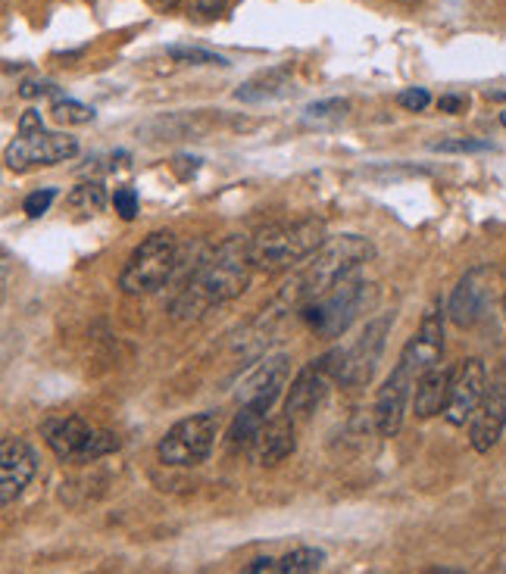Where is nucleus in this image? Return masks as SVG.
Here are the masks:
<instances>
[{
  "instance_id": "obj_1",
  "label": "nucleus",
  "mask_w": 506,
  "mask_h": 574,
  "mask_svg": "<svg viewBox=\"0 0 506 574\" xmlns=\"http://www.w3.org/2000/svg\"><path fill=\"white\" fill-rule=\"evenodd\" d=\"M253 275L251 238L232 234L226 238L213 253H207L195 268L191 278L182 285L173 300V319L176 322H197L213 307H222L234 297H241Z\"/></svg>"
},
{
  "instance_id": "obj_2",
  "label": "nucleus",
  "mask_w": 506,
  "mask_h": 574,
  "mask_svg": "<svg viewBox=\"0 0 506 574\" xmlns=\"http://www.w3.org/2000/svg\"><path fill=\"white\" fill-rule=\"evenodd\" d=\"M326 222L322 219H300V222H278L266 225L251 238L253 268L275 275L288 272L297 263H307L326 247Z\"/></svg>"
},
{
  "instance_id": "obj_3",
  "label": "nucleus",
  "mask_w": 506,
  "mask_h": 574,
  "mask_svg": "<svg viewBox=\"0 0 506 574\" xmlns=\"http://www.w3.org/2000/svg\"><path fill=\"white\" fill-rule=\"evenodd\" d=\"M78 154V141L73 134H59L47 132L44 122H41V113L35 110H25L20 115V129H16V137L10 141L7 147V166L13 173H29L35 166H57V163H66Z\"/></svg>"
},
{
  "instance_id": "obj_4",
  "label": "nucleus",
  "mask_w": 506,
  "mask_h": 574,
  "mask_svg": "<svg viewBox=\"0 0 506 574\" xmlns=\"http://www.w3.org/2000/svg\"><path fill=\"white\" fill-rule=\"evenodd\" d=\"M375 300H378V287L351 275V278H344L338 287H331L326 297L312 300L310 307L304 309V319H307L319 334L338 338V334H344Z\"/></svg>"
},
{
  "instance_id": "obj_5",
  "label": "nucleus",
  "mask_w": 506,
  "mask_h": 574,
  "mask_svg": "<svg viewBox=\"0 0 506 574\" xmlns=\"http://www.w3.org/2000/svg\"><path fill=\"white\" fill-rule=\"evenodd\" d=\"M178 266V244L173 231H151L129 256L119 275V287L125 294H151L169 282Z\"/></svg>"
},
{
  "instance_id": "obj_6",
  "label": "nucleus",
  "mask_w": 506,
  "mask_h": 574,
  "mask_svg": "<svg viewBox=\"0 0 506 574\" xmlns=\"http://www.w3.org/2000/svg\"><path fill=\"white\" fill-rule=\"evenodd\" d=\"M44 441L63 462H98L122 446L113 431L95 428L81 416H59V419L47 421Z\"/></svg>"
},
{
  "instance_id": "obj_7",
  "label": "nucleus",
  "mask_w": 506,
  "mask_h": 574,
  "mask_svg": "<svg viewBox=\"0 0 506 574\" xmlns=\"http://www.w3.org/2000/svg\"><path fill=\"white\" fill-rule=\"evenodd\" d=\"M216 434H219V421L213 412H197L176 421L163 434V441L156 443V456L163 465H173V468H195L213 453Z\"/></svg>"
},
{
  "instance_id": "obj_8",
  "label": "nucleus",
  "mask_w": 506,
  "mask_h": 574,
  "mask_svg": "<svg viewBox=\"0 0 506 574\" xmlns=\"http://www.w3.org/2000/svg\"><path fill=\"white\" fill-rule=\"evenodd\" d=\"M391 316H378L363 328V334L344 350H331V363H334V378L348 387H360V384H370L378 360H382V350H385V338L391 331Z\"/></svg>"
},
{
  "instance_id": "obj_9",
  "label": "nucleus",
  "mask_w": 506,
  "mask_h": 574,
  "mask_svg": "<svg viewBox=\"0 0 506 574\" xmlns=\"http://www.w3.org/2000/svg\"><path fill=\"white\" fill-rule=\"evenodd\" d=\"M506 428V363L491 375L485 397L469 421V443L475 453H491Z\"/></svg>"
},
{
  "instance_id": "obj_10",
  "label": "nucleus",
  "mask_w": 506,
  "mask_h": 574,
  "mask_svg": "<svg viewBox=\"0 0 506 574\" xmlns=\"http://www.w3.org/2000/svg\"><path fill=\"white\" fill-rule=\"evenodd\" d=\"M441 356H444V316L441 309L431 307L426 316H422V325L413 334L397 360V368L419 384V378L431 372L435 365H441Z\"/></svg>"
},
{
  "instance_id": "obj_11",
  "label": "nucleus",
  "mask_w": 506,
  "mask_h": 574,
  "mask_svg": "<svg viewBox=\"0 0 506 574\" xmlns=\"http://www.w3.org/2000/svg\"><path fill=\"white\" fill-rule=\"evenodd\" d=\"M331 382H338V378H334L331 353L319 356V360H312L310 365H304V368L297 372V378L292 382L288 397H285V416H288L294 424L310 419L312 412L319 409V402L326 400Z\"/></svg>"
},
{
  "instance_id": "obj_12",
  "label": "nucleus",
  "mask_w": 506,
  "mask_h": 574,
  "mask_svg": "<svg viewBox=\"0 0 506 574\" xmlns=\"http://www.w3.org/2000/svg\"><path fill=\"white\" fill-rule=\"evenodd\" d=\"M487 387V372L482 360L469 356L460 365H453V382H450L448 406H444V419L453 424V428H463L472 421L479 402L485 397Z\"/></svg>"
},
{
  "instance_id": "obj_13",
  "label": "nucleus",
  "mask_w": 506,
  "mask_h": 574,
  "mask_svg": "<svg viewBox=\"0 0 506 574\" xmlns=\"http://www.w3.org/2000/svg\"><path fill=\"white\" fill-rule=\"evenodd\" d=\"M491 285H494V272L487 266L469 268L466 275L457 282L453 294L448 300V316L457 328H475L485 319L491 307Z\"/></svg>"
},
{
  "instance_id": "obj_14",
  "label": "nucleus",
  "mask_w": 506,
  "mask_h": 574,
  "mask_svg": "<svg viewBox=\"0 0 506 574\" xmlns=\"http://www.w3.org/2000/svg\"><path fill=\"white\" fill-rule=\"evenodd\" d=\"M38 472L32 446L20 438H3L0 443V503L13 506L25 494L29 481Z\"/></svg>"
},
{
  "instance_id": "obj_15",
  "label": "nucleus",
  "mask_w": 506,
  "mask_h": 574,
  "mask_svg": "<svg viewBox=\"0 0 506 574\" xmlns=\"http://www.w3.org/2000/svg\"><path fill=\"white\" fill-rule=\"evenodd\" d=\"M416 390V382L407 378L397 365L388 375V382L378 387L375 394V424L382 438H397L404 428V416H407V402Z\"/></svg>"
},
{
  "instance_id": "obj_16",
  "label": "nucleus",
  "mask_w": 506,
  "mask_h": 574,
  "mask_svg": "<svg viewBox=\"0 0 506 574\" xmlns=\"http://www.w3.org/2000/svg\"><path fill=\"white\" fill-rule=\"evenodd\" d=\"M292 375V356L288 353H273V356H263L260 363L248 372V378L238 387V400L241 402H275L282 387L288 384Z\"/></svg>"
},
{
  "instance_id": "obj_17",
  "label": "nucleus",
  "mask_w": 506,
  "mask_h": 574,
  "mask_svg": "<svg viewBox=\"0 0 506 574\" xmlns=\"http://www.w3.org/2000/svg\"><path fill=\"white\" fill-rule=\"evenodd\" d=\"M450 382H453V368H448V365H435L431 372H426L416 384V390H413V412L419 419L444 416Z\"/></svg>"
},
{
  "instance_id": "obj_18",
  "label": "nucleus",
  "mask_w": 506,
  "mask_h": 574,
  "mask_svg": "<svg viewBox=\"0 0 506 574\" xmlns=\"http://www.w3.org/2000/svg\"><path fill=\"white\" fill-rule=\"evenodd\" d=\"M294 450H297V424L288 416L266 421L260 441L253 446L260 465H278V462L288 460Z\"/></svg>"
},
{
  "instance_id": "obj_19",
  "label": "nucleus",
  "mask_w": 506,
  "mask_h": 574,
  "mask_svg": "<svg viewBox=\"0 0 506 574\" xmlns=\"http://www.w3.org/2000/svg\"><path fill=\"white\" fill-rule=\"evenodd\" d=\"M270 409H273V402H241L232 428H229V446H232V450H253L256 441H260V434H263V428H266Z\"/></svg>"
},
{
  "instance_id": "obj_20",
  "label": "nucleus",
  "mask_w": 506,
  "mask_h": 574,
  "mask_svg": "<svg viewBox=\"0 0 506 574\" xmlns=\"http://www.w3.org/2000/svg\"><path fill=\"white\" fill-rule=\"evenodd\" d=\"M292 85V69L288 66H278V69H270V73H260V76L248 78L234 97L244 100V103H263V100H275L288 91Z\"/></svg>"
},
{
  "instance_id": "obj_21",
  "label": "nucleus",
  "mask_w": 506,
  "mask_h": 574,
  "mask_svg": "<svg viewBox=\"0 0 506 574\" xmlns=\"http://www.w3.org/2000/svg\"><path fill=\"white\" fill-rule=\"evenodd\" d=\"M326 562V553L316 547H297L292 553H285L273 565V574H316Z\"/></svg>"
},
{
  "instance_id": "obj_22",
  "label": "nucleus",
  "mask_w": 506,
  "mask_h": 574,
  "mask_svg": "<svg viewBox=\"0 0 506 574\" xmlns=\"http://www.w3.org/2000/svg\"><path fill=\"white\" fill-rule=\"evenodd\" d=\"M69 207L85 212V216H98V212H103V207H107V191H103V185H100V181H91V185L76 188V191L69 194Z\"/></svg>"
},
{
  "instance_id": "obj_23",
  "label": "nucleus",
  "mask_w": 506,
  "mask_h": 574,
  "mask_svg": "<svg viewBox=\"0 0 506 574\" xmlns=\"http://www.w3.org/2000/svg\"><path fill=\"white\" fill-rule=\"evenodd\" d=\"M348 113H351V103L341 100V97H331V100H319V103H310V107H307V122L334 125V122H341Z\"/></svg>"
},
{
  "instance_id": "obj_24",
  "label": "nucleus",
  "mask_w": 506,
  "mask_h": 574,
  "mask_svg": "<svg viewBox=\"0 0 506 574\" xmlns=\"http://www.w3.org/2000/svg\"><path fill=\"white\" fill-rule=\"evenodd\" d=\"M431 151H438V154H487V151H494V144L482 141V137H448V141L431 144Z\"/></svg>"
},
{
  "instance_id": "obj_25",
  "label": "nucleus",
  "mask_w": 506,
  "mask_h": 574,
  "mask_svg": "<svg viewBox=\"0 0 506 574\" xmlns=\"http://www.w3.org/2000/svg\"><path fill=\"white\" fill-rule=\"evenodd\" d=\"M51 113H54L57 122H66V125H85V122L95 119V110H91V107H85V103H78V100H69V97H66V100H57Z\"/></svg>"
},
{
  "instance_id": "obj_26",
  "label": "nucleus",
  "mask_w": 506,
  "mask_h": 574,
  "mask_svg": "<svg viewBox=\"0 0 506 574\" xmlns=\"http://www.w3.org/2000/svg\"><path fill=\"white\" fill-rule=\"evenodd\" d=\"M169 57L178 59V63H191V66H229L219 54H210V51H200V47H173Z\"/></svg>"
},
{
  "instance_id": "obj_27",
  "label": "nucleus",
  "mask_w": 506,
  "mask_h": 574,
  "mask_svg": "<svg viewBox=\"0 0 506 574\" xmlns=\"http://www.w3.org/2000/svg\"><path fill=\"white\" fill-rule=\"evenodd\" d=\"M57 200V191L54 188H44V191H35L25 197V203H22V210H25V216H32V219H38V216H44V212L51 210V203Z\"/></svg>"
},
{
  "instance_id": "obj_28",
  "label": "nucleus",
  "mask_w": 506,
  "mask_h": 574,
  "mask_svg": "<svg viewBox=\"0 0 506 574\" xmlns=\"http://www.w3.org/2000/svg\"><path fill=\"white\" fill-rule=\"evenodd\" d=\"M397 103H400L404 110H409V113H422L431 103V95L426 88H407V91H400Z\"/></svg>"
},
{
  "instance_id": "obj_29",
  "label": "nucleus",
  "mask_w": 506,
  "mask_h": 574,
  "mask_svg": "<svg viewBox=\"0 0 506 574\" xmlns=\"http://www.w3.org/2000/svg\"><path fill=\"white\" fill-rule=\"evenodd\" d=\"M113 207L122 219H135L138 212V194L132 188H117L113 194Z\"/></svg>"
},
{
  "instance_id": "obj_30",
  "label": "nucleus",
  "mask_w": 506,
  "mask_h": 574,
  "mask_svg": "<svg viewBox=\"0 0 506 574\" xmlns=\"http://www.w3.org/2000/svg\"><path fill=\"white\" fill-rule=\"evenodd\" d=\"M438 107H441V113H463L466 110V97L444 95L438 100Z\"/></svg>"
},
{
  "instance_id": "obj_31",
  "label": "nucleus",
  "mask_w": 506,
  "mask_h": 574,
  "mask_svg": "<svg viewBox=\"0 0 506 574\" xmlns=\"http://www.w3.org/2000/svg\"><path fill=\"white\" fill-rule=\"evenodd\" d=\"M226 3H229V0H195L197 10H200V13H210V16H213V13H222Z\"/></svg>"
},
{
  "instance_id": "obj_32",
  "label": "nucleus",
  "mask_w": 506,
  "mask_h": 574,
  "mask_svg": "<svg viewBox=\"0 0 506 574\" xmlns=\"http://www.w3.org/2000/svg\"><path fill=\"white\" fill-rule=\"evenodd\" d=\"M273 565H275V562L270 559V555H266V559H256L251 569H248V574H266L270 569H273Z\"/></svg>"
},
{
  "instance_id": "obj_33",
  "label": "nucleus",
  "mask_w": 506,
  "mask_h": 574,
  "mask_svg": "<svg viewBox=\"0 0 506 574\" xmlns=\"http://www.w3.org/2000/svg\"><path fill=\"white\" fill-rule=\"evenodd\" d=\"M151 3H154L156 10H166V13H169V10H176L182 0H151Z\"/></svg>"
},
{
  "instance_id": "obj_34",
  "label": "nucleus",
  "mask_w": 506,
  "mask_h": 574,
  "mask_svg": "<svg viewBox=\"0 0 506 574\" xmlns=\"http://www.w3.org/2000/svg\"><path fill=\"white\" fill-rule=\"evenodd\" d=\"M422 574H466V572H460V569H444V565H435V569H426Z\"/></svg>"
},
{
  "instance_id": "obj_35",
  "label": "nucleus",
  "mask_w": 506,
  "mask_h": 574,
  "mask_svg": "<svg viewBox=\"0 0 506 574\" xmlns=\"http://www.w3.org/2000/svg\"><path fill=\"white\" fill-rule=\"evenodd\" d=\"M501 122H504V129H506V113H504V115H501Z\"/></svg>"
},
{
  "instance_id": "obj_36",
  "label": "nucleus",
  "mask_w": 506,
  "mask_h": 574,
  "mask_svg": "<svg viewBox=\"0 0 506 574\" xmlns=\"http://www.w3.org/2000/svg\"><path fill=\"white\" fill-rule=\"evenodd\" d=\"M504 316H506V297H504Z\"/></svg>"
}]
</instances>
